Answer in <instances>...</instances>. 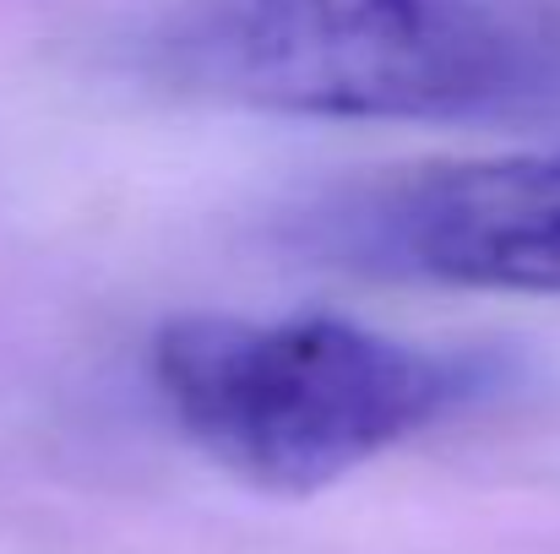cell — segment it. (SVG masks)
<instances>
[{
	"label": "cell",
	"mask_w": 560,
	"mask_h": 554,
	"mask_svg": "<svg viewBox=\"0 0 560 554\" xmlns=\"http://www.w3.org/2000/svg\"><path fill=\"white\" fill-rule=\"evenodd\" d=\"M371 272L474 294H560V153H506L360 190L327 217Z\"/></svg>",
	"instance_id": "cell-3"
},
{
	"label": "cell",
	"mask_w": 560,
	"mask_h": 554,
	"mask_svg": "<svg viewBox=\"0 0 560 554\" xmlns=\"http://www.w3.org/2000/svg\"><path fill=\"white\" fill-rule=\"evenodd\" d=\"M153 386L196 451L267 495H311L435 424L468 369L343 316H180Z\"/></svg>",
	"instance_id": "cell-2"
},
{
	"label": "cell",
	"mask_w": 560,
	"mask_h": 554,
	"mask_svg": "<svg viewBox=\"0 0 560 554\" xmlns=\"http://www.w3.org/2000/svg\"><path fill=\"white\" fill-rule=\"evenodd\" d=\"M148 71L305 120H479L560 98V22L523 0H164Z\"/></svg>",
	"instance_id": "cell-1"
}]
</instances>
